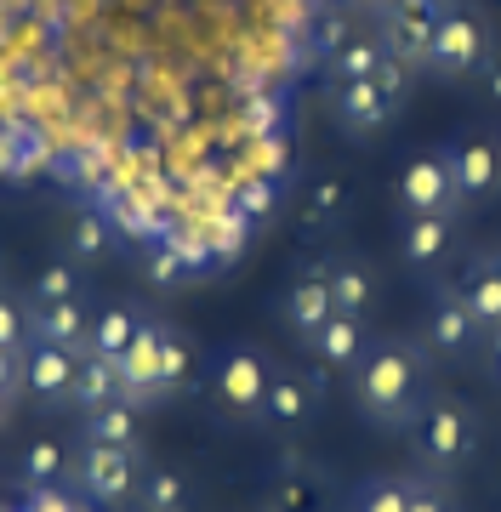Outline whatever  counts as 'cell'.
Instances as JSON below:
<instances>
[{"label": "cell", "instance_id": "cell-1", "mask_svg": "<svg viewBox=\"0 0 501 512\" xmlns=\"http://www.w3.org/2000/svg\"><path fill=\"white\" fill-rule=\"evenodd\" d=\"M114 370H120V399L137 404V410H149V404H166V399H177V393H183L194 359H188V342L171 325L143 319V330H137L131 353Z\"/></svg>", "mask_w": 501, "mask_h": 512}, {"label": "cell", "instance_id": "cell-2", "mask_svg": "<svg viewBox=\"0 0 501 512\" xmlns=\"http://www.w3.org/2000/svg\"><path fill=\"white\" fill-rule=\"evenodd\" d=\"M359 404L376 427H405L422 410V353L410 342H382V348L365 353L359 365Z\"/></svg>", "mask_w": 501, "mask_h": 512}, {"label": "cell", "instance_id": "cell-3", "mask_svg": "<svg viewBox=\"0 0 501 512\" xmlns=\"http://www.w3.org/2000/svg\"><path fill=\"white\" fill-rule=\"evenodd\" d=\"M496 57V40H490V23L473 0H450L445 23L433 35V52H427V74L439 80H473L484 74V63Z\"/></svg>", "mask_w": 501, "mask_h": 512}, {"label": "cell", "instance_id": "cell-4", "mask_svg": "<svg viewBox=\"0 0 501 512\" xmlns=\"http://www.w3.org/2000/svg\"><path fill=\"white\" fill-rule=\"evenodd\" d=\"M274 359L251 342H234V348L217 353V365H211V399L217 410L234 421H251L262 416V404H268V382H274Z\"/></svg>", "mask_w": 501, "mask_h": 512}, {"label": "cell", "instance_id": "cell-5", "mask_svg": "<svg viewBox=\"0 0 501 512\" xmlns=\"http://www.w3.org/2000/svg\"><path fill=\"white\" fill-rule=\"evenodd\" d=\"M69 473H75V490L86 495L92 507H126L131 495H137V484H143V450L80 439Z\"/></svg>", "mask_w": 501, "mask_h": 512}, {"label": "cell", "instance_id": "cell-6", "mask_svg": "<svg viewBox=\"0 0 501 512\" xmlns=\"http://www.w3.org/2000/svg\"><path fill=\"white\" fill-rule=\"evenodd\" d=\"M445 12L450 0H376V35L410 74H427V52H433Z\"/></svg>", "mask_w": 501, "mask_h": 512}, {"label": "cell", "instance_id": "cell-7", "mask_svg": "<svg viewBox=\"0 0 501 512\" xmlns=\"http://www.w3.org/2000/svg\"><path fill=\"white\" fill-rule=\"evenodd\" d=\"M399 205H405V217H462L467 205L456 194V177H450V160L445 148H427L416 160L405 165V177H399Z\"/></svg>", "mask_w": 501, "mask_h": 512}, {"label": "cell", "instance_id": "cell-8", "mask_svg": "<svg viewBox=\"0 0 501 512\" xmlns=\"http://www.w3.org/2000/svg\"><path fill=\"white\" fill-rule=\"evenodd\" d=\"M325 365H279L274 382H268V404H262V421L268 427H308L319 416V399H325Z\"/></svg>", "mask_w": 501, "mask_h": 512}, {"label": "cell", "instance_id": "cell-9", "mask_svg": "<svg viewBox=\"0 0 501 512\" xmlns=\"http://www.w3.org/2000/svg\"><path fill=\"white\" fill-rule=\"evenodd\" d=\"M75 370H80L75 348L29 342L23 348V399L40 404V410H63V404L75 399Z\"/></svg>", "mask_w": 501, "mask_h": 512}, {"label": "cell", "instance_id": "cell-10", "mask_svg": "<svg viewBox=\"0 0 501 512\" xmlns=\"http://www.w3.org/2000/svg\"><path fill=\"white\" fill-rule=\"evenodd\" d=\"M450 177H456V194L462 205H484L490 194H501V143L484 137V131H467L456 143H445Z\"/></svg>", "mask_w": 501, "mask_h": 512}, {"label": "cell", "instance_id": "cell-11", "mask_svg": "<svg viewBox=\"0 0 501 512\" xmlns=\"http://www.w3.org/2000/svg\"><path fill=\"white\" fill-rule=\"evenodd\" d=\"M467 444H473V416H467V404L439 399L416 416V450H422L427 467H456V461L467 456Z\"/></svg>", "mask_w": 501, "mask_h": 512}, {"label": "cell", "instance_id": "cell-12", "mask_svg": "<svg viewBox=\"0 0 501 512\" xmlns=\"http://www.w3.org/2000/svg\"><path fill=\"white\" fill-rule=\"evenodd\" d=\"M479 336H484V325H479V313L467 308V296L456 291V285H439L433 308H427V325H422V348L456 359V353H467Z\"/></svg>", "mask_w": 501, "mask_h": 512}, {"label": "cell", "instance_id": "cell-13", "mask_svg": "<svg viewBox=\"0 0 501 512\" xmlns=\"http://www.w3.org/2000/svg\"><path fill=\"white\" fill-rule=\"evenodd\" d=\"M399 103L405 97H393L382 80H353V86H331V120L348 137H371V131H382L399 114Z\"/></svg>", "mask_w": 501, "mask_h": 512}, {"label": "cell", "instance_id": "cell-14", "mask_svg": "<svg viewBox=\"0 0 501 512\" xmlns=\"http://www.w3.org/2000/svg\"><path fill=\"white\" fill-rule=\"evenodd\" d=\"M279 319H285V330H291V336H302V342H314L319 330L336 319L331 285H325V274H319V268H308V274H297L291 285H285V296H279Z\"/></svg>", "mask_w": 501, "mask_h": 512}, {"label": "cell", "instance_id": "cell-15", "mask_svg": "<svg viewBox=\"0 0 501 512\" xmlns=\"http://www.w3.org/2000/svg\"><path fill=\"white\" fill-rule=\"evenodd\" d=\"M86 336H92V308H86V296L29 308V342H52V348L86 353Z\"/></svg>", "mask_w": 501, "mask_h": 512}, {"label": "cell", "instance_id": "cell-16", "mask_svg": "<svg viewBox=\"0 0 501 512\" xmlns=\"http://www.w3.org/2000/svg\"><path fill=\"white\" fill-rule=\"evenodd\" d=\"M319 274L331 285V302L342 319H365L376 302V274L359 262V256H331V262H319Z\"/></svg>", "mask_w": 501, "mask_h": 512}, {"label": "cell", "instance_id": "cell-17", "mask_svg": "<svg viewBox=\"0 0 501 512\" xmlns=\"http://www.w3.org/2000/svg\"><path fill=\"white\" fill-rule=\"evenodd\" d=\"M456 291L467 296V308L479 313L484 330H501V251H484L473 256L456 279Z\"/></svg>", "mask_w": 501, "mask_h": 512}, {"label": "cell", "instance_id": "cell-18", "mask_svg": "<svg viewBox=\"0 0 501 512\" xmlns=\"http://www.w3.org/2000/svg\"><path fill=\"white\" fill-rule=\"evenodd\" d=\"M137 330H143V313L126 308V302H109V308L92 313L86 353H92V359H109V365H120V359L131 353V342H137Z\"/></svg>", "mask_w": 501, "mask_h": 512}, {"label": "cell", "instance_id": "cell-19", "mask_svg": "<svg viewBox=\"0 0 501 512\" xmlns=\"http://www.w3.org/2000/svg\"><path fill=\"white\" fill-rule=\"evenodd\" d=\"M382 63H388V46H382L376 29H365V35H348L325 57V74H331V86H353V80H376Z\"/></svg>", "mask_w": 501, "mask_h": 512}, {"label": "cell", "instance_id": "cell-20", "mask_svg": "<svg viewBox=\"0 0 501 512\" xmlns=\"http://www.w3.org/2000/svg\"><path fill=\"white\" fill-rule=\"evenodd\" d=\"M450 239H456V217H405V234H399V251H405L410 268H439L450 256Z\"/></svg>", "mask_w": 501, "mask_h": 512}, {"label": "cell", "instance_id": "cell-21", "mask_svg": "<svg viewBox=\"0 0 501 512\" xmlns=\"http://www.w3.org/2000/svg\"><path fill=\"white\" fill-rule=\"evenodd\" d=\"M308 348H314V365H325V370L365 365V319H342V313H336Z\"/></svg>", "mask_w": 501, "mask_h": 512}, {"label": "cell", "instance_id": "cell-22", "mask_svg": "<svg viewBox=\"0 0 501 512\" xmlns=\"http://www.w3.org/2000/svg\"><path fill=\"white\" fill-rule=\"evenodd\" d=\"M342 217H348V183L336 171H319L314 183L302 188V222L314 234H331V228H342Z\"/></svg>", "mask_w": 501, "mask_h": 512}, {"label": "cell", "instance_id": "cell-23", "mask_svg": "<svg viewBox=\"0 0 501 512\" xmlns=\"http://www.w3.org/2000/svg\"><path fill=\"white\" fill-rule=\"evenodd\" d=\"M143 410L137 404H126V399H114V404H103V410H92L86 416V439H97V444H120V450H143Z\"/></svg>", "mask_w": 501, "mask_h": 512}, {"label": "cell", "instance_id": "cell-24", "mask_svg": "<svg viewBox=\"0 0 501 512\" xmlns=\"http://www.w3.org/2000/svg\"><path fill=\"white\" fill-rule=\"evenodd\" d=\"M120 399V370L109 365V359H92V353H80V370H75V410L80 416H92V410H103V404Z\"/></svg>", "mask_w": 501, "mask_h": 512}, {"label": "cell", "instance_id": "cell-25", "mask_svg": "<svg viewBox=\"0 0 501 512\" xmlns=\"http://www.w3.org/2000/svg\"><path fill=\"white\" fill-rule=\"evenodd\" d=\"M268 512H325V484L314 478V467H285L274 478Z\"/></svg>", "mask_w": 501, "mask_h": 512}, {"label": "cell", "instance_id": "cell-26", "mask_svg": "<svg viewBox=\"0 0 501 512\" xmlns=\"http://www.w3.org/2000/svg\"><path fill=\"white\" fill-rule=\"evenodd\" d=\"M137 501H143V512H188V507H194V495H188V478L177 473V467H143Z\"/></svg>", "mask_w": 501, "mask_h": 512}, {"label": "cell", "instance_id": "cell-27", "mask_svg": "<svg viewBox=\"0 0 501 512\" xmlns=\"http://www.w3.org/2000/svg\"><path fill=\"white\" fill-rule=\"evenodd\" d=\"M69 296H80V268L69 256H52V262L29 279V296H23V302H29V308H46V302H69Z\"/></svg>", "mask_w": 501, "mask_h": 512}, {"label": "cell", "instance_id": "cell-28", "mask_svg": "<svg viewBox=\"0 0 501 512\" xmlns=\"http://www.w3.org/2000/svg\"><path fill=\"white\" fill-rule=\"evenodd\" d=\"M63 256H69L75 268H92V262H103V256H109V222L97 217V211L75 217V228H69V245H63Z\"/></svg>", "mask_w": 501, "mask_h": 512}, {"label": "cell", "instance_id": "cell-29", "mask_svg": "<svg viewBox=\"0 0 501 512\" xmlns=\"http://www.w3.org/2000/svg\"><path fill=\"white\" fill-rule=\"evenodd\" d=\"M348 512H410V478H365L353 490V507Z\"/></svg>", "mask_w": 501, "mask_h": 512}, {"label": "cell", "instance_id": "cell-30", "mask_svg": "<svg viewBox=\"0 0 501 512\" xmlns=\"http://www.w3.org/2000/svg\"><path fill=\"white\" fill-rule=\"evenodd\" d=\"M63 473H69V450H63L57 439H35L29 450H23V478H29V490L57 484Z\"/></svg>", "mask_w": 501, "mask_h": 512}, {"label": "cell", "instance_id": "cell-31", "mask_svg": "<svg viewBox=\"0 0 501 512\" xmlns=\"http://www.w3.org/2000/svg\"><path fill=\"white\" fill-rule=\"evenodd\" d=\"M0 348H29V302H18V296H0Z\"/></svg>", "mask_w": 501, "mask_h": 512}, {"label": "cell", "instance_id": "cell-32", "mask_svg": "<svg viewBox=\"0 0 501 512\" xmlns=\"http://www.w3.org/2000/svg\"><path fill=\"white\" fill-rule=\"evenodd\" d=\"M23 512H80V501L63 484H40V490L23 495Z\"/></svg>", "mask_w": 501, "mask_h": 512}, {"label": "cell", "instance_id": "cell-33", "mask_svg": "<svg viewBox=\"0 0 501 512\" xmlns=\"http://www.w3.org/2000/svg\"><path fill=\"white\" fill-rule=\"evenodd\" d=\"M0 393L23 399V353H12V348H0Z\"/></svg>", "mask_w": 501, "mask_h": 512}, {"label": "cell", "instance_id": "cell-34", "mask_svg": "<svg viewBox=\"0 0 501 512\" xmlns=\"http://www.w3.org/2000/svg\"><path fill=\"white\" fill-rule=\"evenodd\" d=\"M410 512H450V495L439 484H410Z\"/></svg>", "mask_w": 501, "mask_h": 512}, {"label": "cell", "instance_id": "cell-35", "mask_svg": "<svg viewBox=\"0 0 501 512\" xmlns=\"http://www.w3.org/2000/svg\"><path fill=\"white\" fill-rule=\"evenodd\" d=\"M479 80H484V97H490V103L501 109V52L490 57V63H484V74H479Z\"/></svg>", "mask_w": 501, "mask_h": 512}, {"label": "cell", "instance_id": "cell-36", "mask_svg": "<svg viewBox=\"0 0 501 512\" xmlns=\"http://www.w3.org/2000/svg\"><path fill=\"white\" fill-rule=\"evenodd\" d=\"M6 416H12V393H0V427H6Z\"/></svg>", "mask_w": 501, "mask_h": 512}, {"label": "cell", "instance_id": "cell-37", "mask_svg": "<svg viewBox=\"0 0 501 512\" xmlns=\"http://www.w3.org/2000/svg\"><path fill=\"white\" fill-rule=\"evenodd\" d=\"M0 296H6V268H0Z\"/></svg>", "mask_w": 501, "mask_h": 512}, {"label": "cell", "instance_id": "cell-38", "mask_svg": "<svg viewBox=\"0 0 501 512\" xmlns=\"http://www.w3.org/2000/svg\"><path fill=\"white\" fill-rule=\"evenodd\" d=\"M371 6H376V0H371Z\"/></svg>", "mask_w": 501, "mask_h": 512}]
</instances>
